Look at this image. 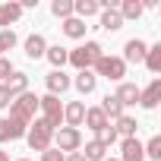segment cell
<instances>
[{
  "label": "cell",
  "instance_id": "cell-8",
  "mask_svg": "<svg viewBox=\"0 0 161 161\" xmlns=\"http://www.w3.org/2000/svg\"><path fill=\"white\" fill-rule=\"evenodd\" d=\"M19 136H25V126L19 123V120H13V117H3L0 120V142H13V139H19Z\"/></svg>",
  "mask_w": 161,
  "mask_h": 161
},
{
  "label": "cell",
  "instance_id": "cell-35",
  "mask_svg": "<svg viewBox=\"0 0 161 161\" xmlns=\"http://www.w3.org/2000/svg\"><path fill=\"white\" fill-rule=\"evenodd\" d=\"M63 161H86V158H82V152H73V155H69V158H63Z\"/></svg>",
  "mask_w": 161,
  "mask_h": 161
},
{
  "label": "cell",
  "instance_id": "cell-2",
  "mask_svg": "<svg viewBox=\"0 0 161 161\" xmlns=\"http://www.w3.org/2000/svg\"><path fill=\"white\" fill-rule=\"evenodd\" d=\"M101 57V44L98 41H86V44H79L76 51H69V63L82 73V69H89V66H95V60Z\"/></svg>",
  "mask_w": 161,
  "mask_h": 161
},
{
  "label": "cell",
  "instance_id": "cell-37",
  "mask_svg": "<svg viewBox=\"0 0 161 161\" xmlns=\"http://www.w3.org/2000/svg\"><path fill=\"white\" fill-rule=\"evenodd\" d=\"M104 161H117V158H104Z\"/></svg>",
  "mask_w": 161,
  "mask_h": 161
},
{
  "label": "cell",
  "instance_id": "cell-3",
  "mask_svg": "<svg viewBox=\"0 0 161 161\" xmlns=\"http://www.w3.org/2000/svg\"><path fill=\"white\" fill-rule=\"evenodd\" d=\"M25 139H29V148L32 152H47L51 148V139H54V130L44 120H35V126L25 130Z\"/></svg>",
  "mask_w": 161,
  "mask_h": 161
},
{
  "label": "cell",
  "instance_id": "cell-25",
  "mask_svg": "<svg viewBox=\"0 0 161 161\" xmlns=\"http://www.w3.org/2000/svg\"><path fill=\"white\" fill-rule=\"evenodd\" d=\"M104 152H108V148H104L101 142H95V139H92V142H86L82 158H86V161H104Z\"/></svg>",
  "mask_w": 161,
  "mask_h": 161
},
{
  "label": "cell",
  "instance_id": "cell-19",
  "mask_svg": "<svg viewBox=\"0 0 161 161\" xmlns=\"http://www.w3.org/2000/svg\"><path fill=\"white\" fill-rule=\"evenodd\" d=\"M101 114L111 117V120H117V117H123V104H120L114 95H104V101H101Z\"/></svg>",
  "mask_w": 161,
  "mask_h": 161
},
{
  "label": "cell",
  "instance_id": "cell-1",
  "mask_svg": "<svg viewBox=\"0 0 161 161\" xmlns=\"http://www.w3.org/2000/svg\"><path fill=\"white\" fill-rule=\"evenodd\" d=\"M35 111H38V95H32V92H22V95H16L10 101V117L19 120L22 126L35 117Z\"/></svg>",
  "mask_w": 161,
  "mask_h": 161
},
{
  "label": "cell",
  "instance_id": "cell-10",
  "mask_svg": "<svg viewBox=\"0 0 161 161\" xmlns=\"http://www.w3.org/2000/svg\"><path fill=\"white\" fill-rule=\"evenodd\" d=\"M123 51H126V54L120 57L123 63H142V60H145V51H148V47H145V41L133 38V41H126V47H123Z\"/></svg>",
  "mask_w": 161,
  "mask_h": 161
},
{
  "label": "cell",
  "instance_id": "cell-31",
  "mask_svg": "<svg viewBox=\"0 0 161 161\" xmlns=\"http://www.w3.org/2000/svg\"><path fill=\"white\" fill-rule=\"evenodd\" d=\"M0 47H3V51L16 47V32H10V29H3V32H0Z\"/></svg>",
  "mask_w": 161,
  "mask_h": 161
},
{
  "label": "cell",
  "instance_id": "cell-39",
  "mask_svg": "<svg viewBox=\"0 0 161 161\" xmlns=\"http://www.w3.org/2000/svg\"><path fill=\"white\" fill-rule=\"evenodd\" d=\"M0 51H3V47H0Z\"/></svg>",
  "mask_w": 161,
  "mask_h": 161
},
{
  "label": "cell",
  "instance_id": "cell-6",
  "mask_svg": "<svg viewBox=\"0 0 161 161\" xmlns=\"http://www.w3.org/2000/svg\"><path fill=\"white\" fill-rule=\"evenodd\" d=\"M54 139H57V152H76L79 145H82V133L73 130V126L54 130Z\"/></svg>",
  "mask_w": 161,
  "mask_h": 161
},
{
  "label": "cell",
  "instance_id": "cell-33",
  "mask_svg": "<svg viewBox=\"0 0 161 161\" xmlns=\"http://www.w3.org/2000/svg\"><path fill=\"white\" fill-rule=\"evenodd\" d=\"M10 73H13V63L0 57V79H3V82H7V79H10Z\"/></svg>",
  "mask_w": 161,
  "mask_h": 161
},
{
  "label": "cell",
  "instance_id": "cell-18",
  "mask_svg": "<svg viewBox=\"0 0 161 161\" xmlns=\"http://www.w3.org/2000/svg\"><path fill=\"white\" fill-rule=\"evenodd\" d=\"M95 86H98V76L92 73V69H82L76 76V89L82 92V95H89V92H95Z\"/></svg>",
  "mask_w": 161,
  "mask_h": 161
},
{
  "label": "cell",
  "instance_id": "cell-13",
  "mask_svg": "<svg viewBox=\"0 0 161 161\" xmlns=\"http://www.w3.org/2000/svg\"><path fill=\"white\" fill-rule=\"evenodd\" d=\"M3 86H7V92L16 98V95H22V92H25V86H29V76H25V73H19V69H13V73H10V79H7Z\"/></svg>",
  "mask_w": 161,
  "mask_h": 161
},
{
  "label": "cell",
  "instance_id": "cell-28",
  "mask_svg": "<svg viewBox=\"0 0 161 161\" xmlns=\"http://www.w3.org/2000/svg\"><path fill=\"white\" fill-rule=\"evenodd\" d=\"M51 13H54L57 19H69V16H73V0H54V3H51Z\"/></svg>",
  "mask_w": 161,
  "mask_h": 161
},
{
  "label": "cell",
  "instance_id": "cell-27",
  "mask_svg": "<svg viewBox=\"0 0 161 161\" xmlns=\"http://www.w3.org/2000/svg\"><path fill=\"white\" fill-rule=\"evenodd\" d=\"M114 123H117V126H114V130H117V136H120V133H123L126 139H130V136H136V120H133V117H126V114H123V117H117Z\"/></svg>",
  "mask_w": 161,
  "mask_h": 161
},
{
  "label": "cell",
  "instance_id": "cell-12",
  "mask_svg": "<svg viewBox=\"0 0 161 161\" xmlns=\"http://www.w3.org/2000/svg\"><path fill=\"white\" fill-rule=\"evenodd\" d=\"M120 161H145V152H142V142L136 136L123 139V158Z\"/></svg>",
  "mask_w": 161,
  "mask_h": 161
},
{
  "label": "cell",
  "instance_id": "cell-26",
  "mask_svg": "<svg viewBox=\"0 0 161 161\" xmlns=\"http://www.w3.org/2000/svg\"><path fill=\"white\" fill-rule=\"evenodd\" d=\"M123 19H139L142 16V3H139V0H123V7L117 10Z\"/></svg>",
  "mask_w": 161,
  "mask_h": 161
},
{
  "label": "cell",
  "instance_id": "cell-22",
  "mask_svg": "<svg viewBox=\"0 0 161 161\" xmlns=\"http://www.w3.org/2000/svg\"><path fill=\"white\" fill-rule=\"evenodd\" d=\"M86 123H89V130H95V133H98V130H101V126H108L111 120L101 114V108H89V111H86Z\"/></svg>",
  "mask_w": 161,
  "mask_h": 161
},
{
  "label": "cell",
  "instance_id": "cell-11",
  "mask_svg": "<svg viewBox=\"0 0 161 161\" xmlns=\"http://www.w3.org/2000/svg\"><path fill=\"white\" fill-rule=\"evenodd\" d=\"M63 120H66V126L79 130V123L86 120V104H82V101H73V104H66V108H63Z\"/></svg>",
  "mask_w": 161,
  "mask_h": 161
},
{
  "label": "cell",
  "instance_id": "cell-34",
  "mask_svg": "<svg viewBox=\"0 0 161 161\" xmlns=\"http://www.w3.org/2000/svg\"><path fill=\"white\" fill-rule=\"evenodd\" d=\"M10 101H13V95L7 92V86H0V108H10Z\"/></svg>",
  "mask_w": 161,
  "mask_h": 161
},
{
  "label": "cell",
  "instance_id": "cell-24",
  "mask_svg": "<svg viewBox=\"0 0 161 161\" xmlns=\"http://www.w3.org/2000/svg\"><path fill=\"white\" fill-rule=\"evenodd\" d=\"M152 73H161V44H152L148 51H145V60H142Z\"/></svg>",
  "mask_w": 161,
  "mask_h": 161
},
{
  "label": "cell",
  "instance_id": "cell-20",
  "mask_svg": "<svg viewBox=\"0 0 161 161\" xmlns=\"http://www.w3.org/2000/svg\"><path fill=\"white\" fill-rule=\"evenodd\" d=\"M22 16V7L19 3H0V25H10Z\"/></svg>",
  "mask_w": 161,
  "mask_h": 161
},
{
  "label": "cell",
  "instance_id": "cell-5",
  "mask_svg": "<svg viewBox=\"0 0 161 161\" xmlns=\"http://www.w3.org/2000/svg\"><path fill=\"white\" fill-rule=\"evenodd\" d=\"M38 108H41V120L51 126V130H60V120H63V104H60V98H54V95H44V98H38Z\"/></svg>",
  "mask_w": 161,
  "mask_h": 161
},
{
  "label": "cell",
  "instance_id": "cell-36",
  "mask_svg": "<svg viewBox=\"0 0 161 161\" xmlns=\"http://www.w3.org/2000/svg\"><path fill=\"white\" fill-rule=\"evenodd\" d=\"M0 161H10V155H7V152H3V148H0Z\"/></svg>",
  "mask_w": 161,
  "mask_h": 161
},
{
  "label": "cell",
  "instance_id": "cell-16",
  "mask_svg": "<svg viewBox=\"0 0 161 161\" xmlns=\"http://www.w3.org/2000/svg\"><path fill=\"white\" fill-rule=\"evenodd\" d=\"M123 25V16L114 10V7H104L101 10V29H108V32H117Z\"/></svg>",
  "mask_w": 161,
  "mask_h": 161
},
{
  "label": "cell",
  "instance_id": "cell-30",
  "mask_svg": "<svg viewBox=\"0 0 161 161\" xmlns=\"http://www.w3.org/2000/svg\"><path fill=\"white\" fill-rule=\"evenodd\" d=\"M142 152H145V158L161 161V136H152V139H148V145H142Z\"/></svg>",
  "mask_w": 161,
  "mask_h": 161
},
{
  "label": "cell",
  "instance_id": "cell-32",
  "mask_svg": "<svg viewBox=\"0 0 161 161\" xmlns=\"http://www.w3.org/2000/svg\"><path fill=\"white\" fill-rule=\"evenodd\" d=\"M41 161H63V152H57V148H47V152H41Z\"/></svg>",
  "mask_w": 161,
  "mask_h": 161
},
{
  "label": "cell",
  "instance_id": "cell-9",
  "mask_svg": "<svg viewBox=\"0 0 161 161\" xmlns=\"http://www.w3.org/2000/svg\"><path fill=\"white\" fill-rule=\"evenodd\" d=\"M158 101H161V79H152L148 89H145V92H139V104L152 111V108H158Z\"/></svg>",
  "mask_w": 161,
  "mask_h": 161
},
{
  "label": "cell",
  "instance_id": "cell-15",
  "mask_svg": "<svg viewBox=\"0 0 161 161\" xmlns=\"http://www.w3.org/2000/svg\"><path fill=\"white\" fill-rule=\"evenodd\" d=\"M139 92H142V89H136L133 82H123V86L117 89V95H114V98H117L123 108H130V104H136V101H139Z\"/></svg>",
  "mask_w": 161,
  "mask_h": 161
},
{
  "label": "cell",
  "instance_id": "cell-4",
  "mask_svg": "<svg viewBox=\"0 0 161 161\" xmlns=\"http://www.w3.org/2000/svg\"><path fill=\"white\" fill-rule=\"evenodd\" d=\"M95 73L104 76V79H114V82H120V79L126 76V63H123L120 57H108V54H101V57L95 60Z\"/></svg>",
  "mask_w": 161,
  "mask_h": 161
},
{
  "label": "cell",
  "instance_id": "cell-38",
  "mask_svg": "<svg viewBox=\"0 0 161 161\" xmlns=\"http://www.w3.org/2000/svg\"><path fill=\"white\" fill-rule=\"evenodd\" d=\"M19 161H29V158H19Z\"/></svg>",
  "mask_w": 161,
  "mask_h": 161
},
{
  "label": "cell",
  "instance_id": "cell-14",
  "mask_svg": "<svg viewBox=\"0 0 161 161\" xmlns=\"http://www.w3.org/2000/svg\"><path fill=\"white\" fill-rule=\"evenodd\" d=\"M73 13H76V19H89V16H95V13H101V7H98V0H76L73 3Z\"/></svg>",
  "mask_w": 161,
  "mask_h": 161
},
{
  "label": "cell",
  "instance_id": "cell-17",
  "mask_svg": "<svg viewBox=\"0 0 161 161\" xmlns=\"http://www.w3.org/2000/svg\"><path fill=\"white\" fill-rule=\"evenodd\" d=\"M44 51H47V41H44L41 35H29V38H25V54H29L32 60L44 57Z\"/></svg>",
  "mask_w": 161,
  "mask_h": 161
},
{
  "label": "cell",
  "instance_id": "cell-7",
  "mask_svg": "<svg viewBox=\"0 0 161 161\" xmlns=\"http://www.w3.org/2000/svg\"><path fill=\"white\" fill-rule=\"evenodd\" d=\"M44 82H47V95H54V98H57V95H63V92L73 86V82H69V76H66L63 69L47 73V79H44Z\"/></svg>",
  "mask_w": 161,
  "mask_h": 161
},
{
  "label": "cell",
  "instance_id": "cell-21",
  "mask_svg": "<svg viewBox=\"0 0 161 161\" xmlns=\"http://www.w3.org/2000/svg\"><path fill=\"white\" fill-rule=\"evenodd\" d=\"M63 35H66V38H82V35H86V22L76 19V16L63 19Z\"/></svg>",
  "mask_w": 161,
  "mask_h": 161
},
{
  "label": "cell",
  "instance_id": "cell-23",
  "mask_svg": "<svg viewBox=\"0 0 161 161\" xmlns=\"http://www.w3.org/2000/svg\"><path fill=\"white\" fill-rule=\"evenodd\" d=\"M44 57H47V60L60 69V66L69 60V51H66V47H60V44H54V47H47V51H44Z\"/></svg>",
  "mask_w": 161,
  "mask_h": 161
},
{
  "label": "cell",
  "instance_id": "cell-29",
  "mask_svg": "<svg viewBox=\"0 0 161 161\" xmlns=\"http://www.w3.org/2000/svg\"><path fill=\"white\" fill-rule=\"evenodd\" d=\"M95 142H101L104 148H111V145L117 142V130H114L111 123H108V126H101V130H98V139H95Z\"/></svg>",
  "mask_w": 161,
  "mask_h": 161
}]
</instances>
